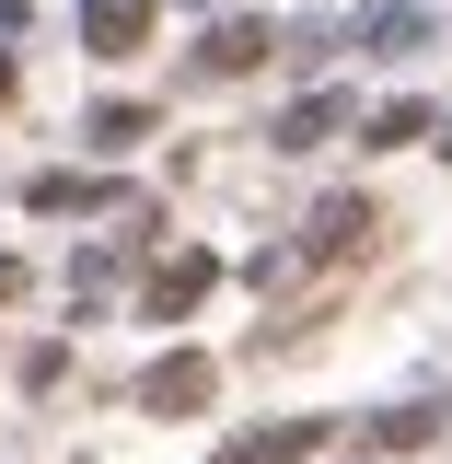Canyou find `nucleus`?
Instances as JSON below:
<instances>
[{"label":"nucleus","instance_id":"nucleus-1","mask_svg":"<svg viewBox=\"0 0 452 464\" xmlns=\"http://www.w3.org/2000/svg\"><path fill=\"white\" fill-rule=\"evenodd\" d=\"M209 383H221V372H209L197 348H174V360L139 372V406H151V418H186V406H209Z\"/></svg>","mask_w":452,"mask_h":464},{"label":"nucleus","instance_id":"nucleus-2","mask_svg":"<svg viewBox=\"0 0 452 464\" xmlns=\"http://www.w3.org/2000/svg\"><path fill=\"white\" fill-rule=\"evenodd\" d=\"M325 430L337 418H279V430H244L221 464H302V453H325Z\"/></svg>","mask_w":452,"mask_h":464},{"label":"nucleus","instance_id":"nucleus-3","mask_svg":"<svg viewBox=\"0 0 452 464\" xmlns=\"http://www.w3.org/2000/svg\"><path fill=\"white\" fill-rule=\"evenodd\" d=\"M82 35H93V58H139V35H151V0H82Z\"/></svg>","mask_w":452,"mask_h":464},{"label":"nucleus","instance_id":"nucleus-4","mask_svg":"<svg viewBox=\"0 0 452 464\" xmlns=\"http://www.w3.org/2000/svg\"><path fill=\"white\" fill-rule=\"evenodd\" d=\"M348 244H371V209H360V198L313 209V256H348Z\"/></svg>","mask_w":452,"mask_h":464},{"label":"nucleus","instance_id":"nucleus-5","mask_svg":"<svg viewBox=\"0 0 452 464\" xmlns=\"http://www.w3.org/2000/svg\"><path fill=\"white\" fill-rule=\"evenodd\" d=\"M197 58H209V70H255V58H267V24H221Z\"/></svg>","mask_w":452,"mask_h":464},{"label":"nucleus","instance_id":"nucleus-6","mask_svg":"<svg viewBox=\"0 0 452 464\" xmlns=\"http://www.w3.org/2000/svg\"><path fill=\"white\" fill-rule=\"evenodd\" d=\"M197 290H209V256H174V267H163V290H151V314H186Z\"/></svg>","mask_w":452,"mask_h":464},{"label":"nucleus","instance_id":"nucleus-7","mask_svg":"<svg viewBox=\"0 0 452 464\" xmlns=\"http://www.w3.org/2000/svg\"><path fill=\"white\" fill-rule=\"evenodd\" d=\"M429 430H441V418H429V406H395V418H383V430H371V441H383V453H418V441H429Z\"/></svg>","mask_w":452,"mask_h":464},{"label":"nucleus","instance_id":"nucleus-8","mask_svg":"<svg viewBox=\"0 0 452 464\" xmlns=\"http://www.w3.org/2000/svg\"><path fill=\"white\" fill-rule=\"evenodd\" d=\"M12 290H24V267H12V256H0V302H12Z\"/></svg>","mask_w":452,"mask_h":464}]
</instances>
